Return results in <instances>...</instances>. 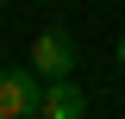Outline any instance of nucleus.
I'll use <instances>...</instances> for the list:
<instances>
[{
    "label": "nucleus",
    "instance_id": "20e7f679",
    "mask_svg": "<svg viewBox=\"0 0 125 119\" xmlns=\"http://www.w3.org/2000/svg\"><path fill=\"white\" fill-rule=\"evenodd\" d=\"M113 57H119V69H125V38H119V50H113Z\"/></svg>",
    "mask_w": 125,
    "mask_h": 119
},
{
    "label": "nucleus",
    "instance_id": "f257e3e1",
    "mask_svg": "<svg viewBox=\"0 0 125 119\" xmlns=\"http://www.w3.org/2000/svg\"><path fill=\"white\" fill-rule=\"evenodd\" d=\"M38 113H44V75L0 69V119H38Z\"/></svg>",
    "mask_w": 125,
    "mask_h": 119
},
{
    "label": "nucleus",
    "instance_id": "7ed1b4c3",
    "mask_svg": "<svg viewBox=\"0 0 125 119\" xmlns=\"http://www.w3.org/2000/svg\"><path fill=\"white\" fill-rule=\"evenodd\" d=\"M88 94L75 88V75H44V119H81Z\"/></svg>",
    "mask_w": 125,
    "mask_h": 119
},
{
    "label": "nucleus",
    "instance_id": "f03ea898",
    "mask_svg": "<svg viewBox=\"0 0 125 119\" xmlns=\"http://www.w3.org/2000/svg\"><path fill=\"white\" fill-rule=\"evenodd\" d=\"M75 63H81V50H75V38H69L62 25L38 31V44H31V69L38 75H75Z\"/></svg>",
    "mask_w": 125,
    "mask_h": 119
}]
</instances>
